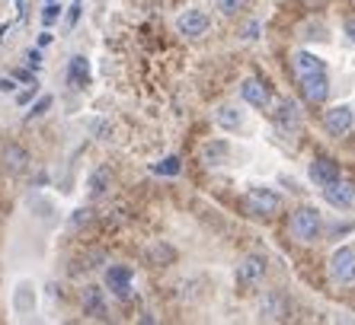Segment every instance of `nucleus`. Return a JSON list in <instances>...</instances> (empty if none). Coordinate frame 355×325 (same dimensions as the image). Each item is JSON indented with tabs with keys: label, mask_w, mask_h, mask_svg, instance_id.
<instances>
[{
	"label": "nucleus",
	"mask_w": 355,
	"mask_h": 325,
	"mask_svg": "<svg viewBox=\"0 0 355 325\" xmlns=\"http://www.w3.org/2000/svg\"><path fill=\"white\" fill-rule=\"evenodd\" d=\"M288 230L301 245H314L323 233V220H320V211L317 207H297L288 220Z\"/></svg>",
	"instance_id": "f257e3e1"
},
{
	"label": "nucleus",
	"mask_w": 355,
	"mask_h": 325,
	"mask_svg": "<svg viewBox=\"0 0 355 325\" xmlns=\"http://www.w3.org/2000/svg\"><path fill=\"white\" fill-rule=\"evenodd\" d=\"M243 211L250 217H275L282 211V198L272 188H250L247 198H243Z\"/></svg>",
	"instance_id": "f03ea898"
},
{
	"label": "nucleus",
	"mask_w": 355,
	"mask_h": 325,
	"mask_svg": "<svg viewBox=\"0 0 355 325\" xmlns=\"http://www.w3.org/2000/svg\"><path fill=\"white\" fill-rule=\"evenodd\" d=\"M330 277L336 284H352L355 281V245H339L330 255Z\"/></svg>",
	"instance_id": "7ed1b4c3"
},
{
	"label": "nucleus",
	"mask_w": 355,
	"mask_h": 325,
	"mask_svg": "<svg viewBox=\"0 0 355 325\" xmlns=\"http://www.w3.org/2000/svg\"><path fill=\"white\" fill-rule=\"evenodd\" d=\"M297 83H301V96H304L307 102H314V106L327 102V96H330V80H327V71L297 77Z\"/></svg>",
	"instance_id": "20e7f679"
},
{
	"label": "nucleus",
	"mask_w": 355,
	"mask_h": 325,
	"mask_svg": "<svg viewBox=\"0 0 355 325\" xmlns=\"http://www.w3.org/2000/svg\"><path fill=\"white\" fill-rule=\"evenodd\" d=\"M176 29H180V35H186V39H202V35L208 32V13L205 10H186V13H180V19H176Z\"/></svg>",
	"instance_id": "39448f33"
},
{
	"label": "nucleus",
	"mask_w": 355,
	"mask_h": 325,
	"mask_svg": "<svg viewBox=\"0 0 355 325\" xmlns=\"http://www.w3.org/2000/svg\"><path fill=\"white\" fill-rule=\"evenodd\" d=\"M352 122H355V115L349 106H333L323 112V128L330 131L333 138H343V134H349L352 131Z\"/></svg>",
	"instance_id": "423d86ee"
},
{
	"label": "nucleus",
	"mask_w": 355,
	"mask_h": 325,
	"mask_svg": "<svg viewBox=\"0 0 355 325\" xmlns=\"http://www.w3.org/2000/svg\"><path fill=\"white\" fill-rule=\"evenodd\" d=\"M132 268L128 265H112V268L106 271V287L112 293H116L119 300H132Z\"/></svg>",
	"instance_id": "0eeeda50"
},
{
	"label": "nucleus",
	"mask_w": 355,
	"mask_h": 325,
	"mask_svg": "<svg viewBox=\"0 0 355 325\" xmlns=\"http://www.w3.org/2000/svg\"><path fill=\"white\" fill-rule=\"evenodd\" d=\"M266 277V259L263 255H247L237 265V284L240 287H257Z\"/></svg>",
	"instance_id": "6e6552de"
},
{
	"label": "nucleus",
	"mask_w": 355,
	"mask_h": 325,
	"mask_svg": "<svg viewBox=\"0 0 355 325\" xmlns=\"http://www.w3.org/2000/svg\"><path fill=\"white\" fill-rule=\"evenodd\" d=\"M323 198H327V204H333V207H339V211H349L355 204V185L352 182H330V185H323Z\"/></svg>",
	"instance_id": "1a4fd4ad"
},
{
	"label": "nucleus",
	"mask_w": 355,
	"mask_h": 325,
	"mask_svg": "<svg viewBox=\"0 0 355 325\" xmlns=\"http://www.w3.org/2000/svg\"><path fill=\"white\" fill-rule=\"evenodd\" d=\"M259 319L263 322H285L288 319V300L282 293H266L263 303H259Z\"/></svg>",
	"instance_id": "9d476101"
},
{
	"label": "nucleus",
	"mask_w": 355,
	"mask_h": 325,
	"mask_svg": "<svg viewBox=\"0 0 355 325\" xmlns=\"http://www.w3.org/2000/svg\"><path fill=\"white\" fill-rule=\"evenodd\" d=\"M307 172H311V179H314L320 188L336 182V179H343V176H339V162H333L330 156H314L311 166H307Z\"/></svg>",
	"instance_id": "9b49d317"
},
{
	"label": "nucleus",
	"mask_w": 355,
	"mask_h": 325,
	"mask_svg": "<svg viewBox=\"0 0 355 325\" xmlns=\"http://www.w3.org/2000/svg\"><path fill=\"white\" fill-rule=\"evenodd\" d=\"M0 162H3V169L7 172H26L29 169V150L19 144H7L3 147V154H0Z\"/></svg>",
	"instance_id": "f8f14e48"
},
{
	"label": "nucleus",
	"mask_w": 355,
	"mask_h": 325,
	"mask_svg": "<svg viewBox=\"0 0 355 325\" xmlns=\"http://www.w3.org/2000/svg\"><path fill=\"white\" fill-rule=\"evenodd\" d=\"M240 96L247 99L250 106L266 109V106H269V99H272V93H269V86H266L263 80H257V77H250V80H243V86H240Z\"/></svg>",
	"instance_id": "ddd939ff"
},
{
	"label": "nucleus",
	"mask_w": 355,
	"mask_h": 325,
	"mask_svg": "<svg viewBox=\"0 0 355 325\" xmlns=\"http://www.w3.org/2000/svg\"><path fill=\"white\" fill-rule=\"evenodd\" d=\"M80 306H83V316L106 319V300H103V290H96V287H87L80 293Z\"/></svg>",
	"instance_id": "4468645a"
},
{
	"label": "nucleus",
	"mask_w": 355,
	"mask_h": 325,
	"mask_svg": "<svg viewBox=\"0 0 355 325\" xmlns=\"http://www.w3.org/2000/svg\"><path fill=\"white\" fill-rule=\"evenodd\" d=\"M291 71H295V77H307V73L327 71V64H323V57H317L314 51H297L291 57Z\"/></svg>",
	"instance_id": "2eb2a0df"
},
{
	"label": "nucleus",
	"mask_w": 355,
	"mask_h": 325,
	"mask_svg": "<svg viewBox=\"0 0 355 325\" xmlns=\"http://www.w3.org/2000/svg\"><path fill=\"white\" fill-rule=\"evenodd\" d=\"M275 124H279L282 131H297V124H301L297 106H291V102H282L279 112H275Z\"/></svg>",
	"instance_id": "dca6fc26"
},
{
	"label": "nucleus",
	"mask_w": 355,
	"mask_h": 325,
	"mask_svg": "<svg viewBox=\"0 0 355 325\" xmlns=\"http://www.w3.org/2000/svg\"><path fill=\"white\" fill-rule=\"evenodd\" d=\"M87 80H90V64H87V57L77 55L74 61H71V67H67V83H71V86H83Z\"/></svg>",
	"instance_id": "f3484780"
},
{
	"label": "nucleus",
	"mask_w": 355,
	"mask_h": 325,
	"mask_svg": "<svg viewBox=\"0 0 355 325\" xmlns=\"http://www.w3.org/2000/svg\"><path fill=\"white\" fill-rule=\"evenodd\" d=\"M215 122L221 124L224 131H237L240 124H243V115H240V109H234V106H221L215 112Z\"/></svg>",
	"instance_id": "a211bd4d"
},
{
	"label": "nucleus",
	"mask_w": 355,
	"mask_h": 325,
	"mask_svg": "<svg viewBox=\"0 0 355 325\" xmlns=\"http://www.w3.org/2000/svg\"><path fill=\"white\" fill-rule=\"evenodd\" d=\"M202 160H205V166H221V162L227 160V144H224V140L208 144L205 150H202Z\"/></svg>",
	"instance_id": "6ab92c4d"
},
{
	"label": "nucleus",
	"mask_w": 355,
	"mask_h": 325,
	"mask_svg": "<svg viewBox=\"0 0 355 325\" xmlns=\"http://www.w3.org/2000/svg\"><path fill=\"white\" fill-rule=\"evenodd\" d=\"M148 259L154 261V265H170V261L176 259V252H173V249H170L166 243H154V245L148 249Z\"/></svg>",
	"instance_id": "aec40b11"
},
{
	"label": "nucleus",
	"mask_w": 355,
	"mask_h": 325,
	"mask_svg": "<svg viewBox=\"0 0 355 325\" xmlns=\"http://www.w3.org/2000/svg\"><path fill=\"white\" fill-rule=\"evenodd\" d=\"M109 182H112V176H109V169H96L90 176V195L99 198V195H106L109 192Z\"/></svg>",
	"instance_id": "412c9836"
},
{
	"label": "nucleus",
	"mask_w": 355,
	"mask_h": 325,
	"mask_svg": "<svg viewBox=\"0 0 355 325\" xmlns=\"http://www.w3.org/2000/svg\"><path fill=\"white\" fill-rule=\"evenodd\" d=\"M150 169L157 172V176H180L182 162H180V156H164V160H160V162H154Z\"/></svg>",
	"instance_id": "4be33fe9"
},
{
	"label": "nucleus",
	"mask_w": 355,
	"mask_h": 325,
	"mask_svg": "<svg viewBox=\"0 0 355 325\" xmlns=\"http://www.w3.org/2000/svg\"><path fill=\"white\" fill-rule=\"evenodd\" d=\"M250 0H218V7H221L224 17H237V13H243L247 10Z\"/></svg>",
	"instance_id": "5701e85b"
},
{
	"label": "nucleus",
	"mask_w": 355,
	"mask_h": 325,
	"mask_svg": "<svg viewBox=\"0 0 355 325\" xmlns=\"http://www.w3.org/2000/svg\"><path fill=\"white\" fill-rule=\"evenodd\" d=\"M58 17H61V7H58V3H55V0H49V7L42 10V23H45V26H51V23H55V19H58Z\"/></svg>",
	"instance_id": "b1692460"
},
{
	"label": "nucleus",
	"mask_w": 355,
	"mask_h": 325,
	"mask_svg": "<svg viewBox=\"0 0 355 325\" xmlns=\"http://www.w3.org/2000/svg\"><path fill=\"white\" fill-rule=\"evenodd\" d=\"M49 106H51V96H42L39 102L33 106V112H29V118H39V115H45L49 112Z\"/></svg>",
	"instance_id": "393cba45"
},
{
	"label": "nucleus",
	"mask_w": 355,
	"mask_h": 325,
	"mask_svg": "<svg viewBox=\"0 0 355 325\" xmlns=\"http://www.w3.org/2000/svg\"><path fill=\"white\" fill-rule=\"evenodd\" d=\"M259 29H263V26H259V23H250V26H247V29H243V39H247V41L259 39Z\"/></svg>",
	"instance_id": "a878e982"
},
{
	"label": "nucleus",
	"mask_w": 355,
	"mask_h": 325,
	"mask_svg": "<svg viewBox=\"0 0 355 325\" xmlns=\"http://www.w3.org/2000/svg\"><path fill=\"white\" fill-rule=\"evenodd\" d=\"M26 61H29V67H42V55H39V48H29V51H26Z\"/></svg>",
	"instance_id": "bb28decb"
},
{
	"label": "nucleus",
	"mask_w": 355,
	"mask_h": 325,
	"mask_svg": "<svg viewBox=\"0 0 355 325\" xmlns=\"http://www.w3.org/2000/svg\"><path fill=\"white\" fill-rule=\"evenodd\" d=\"M80 3H74V7H71V13H67V26H74L77 23V17H80Z\"/></svg>",
	"instance_id": "cd10ccee"
},
{
	"label": "nucleus",
	"mask_w": 355,
	"mask_h": 325,
	"mask_svg": "<svg viewBox=\"0 0 355 325\" xmlns=\"http://www.w3.org/2000/svg\"><path fill=\"white\" fill-rule=\"evenodd\" d=\"M87 220H90V211L83 207V211H77V214H74V227H80V223H87Z\"/></svg>",
	"instance_id": "c85d7f7f"
},
{
	"label": "nucleus",
	"mask_w": 355,
	"mask_h": 325,
	"mask_svg": "<svg viewBox=\"0 0 355 325\" xmlns=\"http://www.w3.org/2000/svg\"><path fill=\"white\" fill-rule=\"evenodd\" d=\"M17 86H13V80L10 77H0V93H13Z\"/></svg>",
	"instance_id": "c756f323"
},
{
	"label": "nucleus",
	"mask_w": 355,
	"mask_h": 325,
	"mask_svg": "<svg viewBox=\"0 0 355 325\" xmlns=\"http://www.w3.org/2000/svg\"><path fill=\"white\" fill-rule=\"evenodd\" d=\"M17 80H23V83H29V86H33V73H26V71H17Z\"/></svg>",
	"instance_id": "7c9ffc66"
},
{
	"label": "nucleus",
	"mask_w": 355,
	"mask_h": 325,
	"mask_svg": "<svg viewBox=\"0 0 355 325\" xmlns=\"http://www.w3.org/2000/svg\"><path fill=\"white\" fill-rule=\"evenodd\" d=\"M33 96H35V83H33V90H26L23 96H19V106H26V102H29V99H33Z\"/></svg>",
	"instance_id": "2f4dec72"
},
{
	"label": "nucleus",
	"mask_w": 355,
	"mask_h": 325,
	"mask_svg": "<svg viewBox=\"0 0 355 325\" xmlns=\"http://www.w3.org/2000/svg\"><path fill=\"white\" fill-rule=\"evenodd\" d=\"M346 35L352 39V45H355V19H349V23H346Z\"/></svg>",
	"instance_id": "473e14b6"
}]
</instances>
